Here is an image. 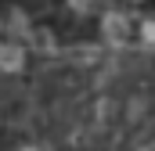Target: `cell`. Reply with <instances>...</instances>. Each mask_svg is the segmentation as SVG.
<instances>
[{"mask_svg":"<svg viewBox=\"0 0 155 151\" xmlns=\"http://www.w3.org/2000/svg\"><path fill=\"white\" fill-rule=\"evenodd\" d=\"M105 36L112 40V43H126L130 40V25H126L123 14H108L105 18Z\"/></svg>","mask_w":155,"mask_h":151,"instance_id":"1","label":"cell"},{"mask_svg":"<svg viewBox=\"0 0 155 151\" xmlns=\"http://www.w3.org/2000/svg\"><path fill=\"white\" fill-rule=\"evenodd\" d=\"M144 36H148V40H155V22H148V25H144Z\"/></svg>","mask_w":155,"mask_h":151,"instance_id":"2","label":"cell"}]
</instances>
